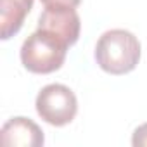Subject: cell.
I'll return each mask as SVG.
<instances>
[{"mask_svg":"<svg viewBox=\"0 0 147 147\" xmlns=\"http://www.w3.org/2000/svg\"><path fill=\"white\" fill-rule=\"evenodd\" d=\"M94 55L102 71L113 76H121L131 73L138 66L142 47L131 31L114 28L99 36Z\"/></svg>","mask_w":147,"mask_h":147,"instance_id":"obj_1","label":"cell"},{"mask_svg":"<svg viewBox=\"0 0 147 147\" xmlns=\"http://www.w3.org/2000/svg\"><path fill=\"white\" fill-rule=\"evenodd\" d=\"M67 45L55 35L38 30L33 31L21 45V62L33 75H50L59 71L66 61Z\"/></svg>","mask_w":147,"mask_h":147,"instance_id":"obj_2","label":"cell"},{"mask_svg":"<svg viewBox=\"0 0 147 147\" xmlns=\"http://www.w3.org/2000/svg\"><path fill=\"white\" fill-rule=\"evenodd\" d=\"M36 114L52 126H66L78 114V99L62 83L45 85L35 100Z\"/></svg>","mask_w":147,"mask_h":147,"instance_id":"obj_3","label":"cell"},{"mask_svg":"<svg viewBox=\"0 0 147 147\" xmlns=\"http://www.w3.org/2000/svg\"><path fill=\"white\" fill-rule=\"evenodd\" d=\"M38 30L55 35L67 47H71L80 38L82 19L73 7H45L38 18Z\"/></svg>","mask_w":147,"mask_h":147,"instance_id":"obj_4","label":"cell"},{"mask_svg":"<svg viewBox=\"0 0 147 147\" xmlns=\"http://www.w3.org/2000/svg\"><path fill=\"white\" fill-rule=\"evenodd\" d=\"M0 144L4 147H40L45 144V137L33 119L16 116L4 123L0 130Z\"/></svg>","mask_w":147,"mask_h":147,"instance_id":"obj_5","label":"cell"},{"mask_svg":"<svg viewBox=\"0 0 147 147\" xmlns=\"http://www.w3.org/2000/svg\"><path fill=\"white\" fill-rule=\"evenodd\" d=\"M35 0H0V38L9 40L24 24Z\"/></svg>","mask_w":147,"mask_h":147,"instance_id":"obj_6","label":"cell"},{"mask_svg":"<svg viewBox=\"0 0 147 147\" xmlns=\"http://www.w3.org/2000/svg\"><path fill=\"white\" fill-rule=\"evenodd\" d=\"M131 145L133 147H147V123L135 128L131 135Z\"/></svg>","mask_w":147,"mask_h":147,"instance_id":"obj_7","label":"cell"},{"mask_svg":"<svg viewBox=\"0 0 147 147\" xmlns=\"http://www.w3.org/2000/svg\"><path fill=\"white\" fill-rule=\"evenodd\" d=\"M43 7H73L78 9L82 0H40Z\"/></svg>","mask_w":147,"mask_h":147,"instance_id":"obj_8","label":"cell"}]
</instances>
